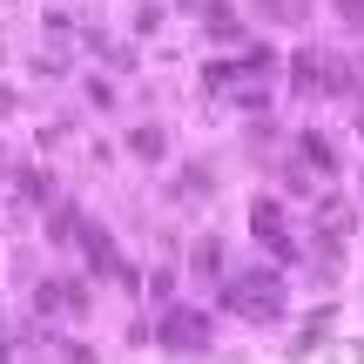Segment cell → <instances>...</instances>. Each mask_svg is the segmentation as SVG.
I'll use <instances>...</instances> for the list:
<instances>
[{"mask_svg":"<svg viewBox=\"0 0 364 364\" xmlns=\"http://www.w3.org/2000/svg\"><path fill=\"white\" fill-rule=\"evenodd\" d=\"M223 304L243 317H284V284H277L270 270H250L236 277V284H223Z\"/></svg>","mask_w":364,"mask_h":364,"instance_id":"cell-1","label":"cell"},{"mask_svg":"<svg viewBox=\"0 0 364 364\" xmlns=\"http://www.w3.org/2000/svg\"><path fill=\"white\" fill-rule=\"evenodd\" d=\"M203 344H209V324H203L196 311H169V317H162V351H176V358H196Z\"/></svg>","mask_w":364,"mask_h":364,"instance_id":"cell-2","label":"cell"},{"mask_svg":"<svg viewBox=\"0 0 364 364\" xmlns=\"http://www.w3.org/2000/svg\"><path fill=\"white\" fill-rule=\"evenodd\" d=\"M81 250H88V257H95V270H108V277H122V284L135 290V270H129V263L115 257V236H108L102 223H81Z\"/></svg>","mask_w":364,"mask_h":364,"instance_id":"cell-3","label":"cell"},{"mask_svg":"<svg viewBox=\"0 0 364 364\" xmlns=\"http://www.w3.org/2000/svg\"><path fill=\"white\" fill-rule=\"evenodd\" d=\"M250 230H257L263 243L277 250V257H297V243H290V230H284V209H277V203H257V209H250Z\"/></svg>","mask_w":364,"mask_h":364,"instance_id":"cell-4","label":"cell"},{"mask_svg":"<svg viewBox=\"0 0 364 364\" xmlns=\"http://www.w3.org/2000/svg\"><path fill=\"white\" fill-rule=\"evenodd\" d=\"M75 203H54V216H48V243H75Z\"/></svg>","mask_w":364,"mask_h":364,"instance_id":"cell-5","label":"cell"},{"mask_svg":"<svg viewBox=\"0 0 364 364\" xmlns=\"http://www.w3.org/2000/svg\"><path fill=\"white\" fill-rule=\"evenodd\" d=\"M209 27H216L223 41H243V21H236V14L223 7V0H209Z\"/></svg>","mask_w":364,"mask_h":364,"instance_id":"cell-6","label":"cell"},{"mask_svg":"<svg viewBox=\"0 0 364 364\" xmlns=\"http://www.w3.org/2000/svg\"><path fill=\"white\" fill-rule=\"evenodd\" d=\"M129 149H135V156H149V162H156L162 149H169V135H162V129H135V135H129Z\"/></svg>","mask_w":364,"mask_h":364,"instance_id":"cell-7","label":"cell"},{"mask_svg":"<svg viewBox=\"0 0 364 364\" xmlns=\"http://www.w3.org/2000/svg\"><path fill=\"white\" fill-rule=\"evenodd\" d=\"M196 270H203V277L223 270V236H203V243H196Z\"/></svg>","mask_w":364,"mask_h":364,"instance_id":"cell-8","label":"cell"},{"mask_svg":"<svg viewBox=\"0 0 364 364\" xmlns=\"http://www.w3.org/2000/svg\"><path fill=\"white\" fill-rule=\"evenodd\" d=\"M14 182H21V196H34V203H48V169H21Z\"/></svg>","mask_w":364,"mask_h":364,"instance_id":"cell-9","label":"cell"},{"mask_svg":"<svg viewBox=\"0 0 364 364\" xmlns=\"http://www.w3.org/2000/svg\"><path fill=\"white\" fill-rule=\"evenodd\" d=\"M338 14H344V27H351V34H364V0H338Z\"/></svg>","mask_w":364,"mask_h":364,"instance_id":"cell-10","label":"cell"},{"mask_svg":"<svg viewBox=\"0 0 364 364\" xmlns=\"http://www.w3.org/2000/svg\"><path fill=\"white\" fill-rule=\"evenodd\" d=\"M176 189H189V196H203V189H209V169H182V182H176Z\"/></svg>","mask_w":364,"mask_h":364,"instance_id":"cell-11","label":"cell"},{"mask_svg":"<svg viewBox=\"0 0 364 364\" xmlns=\"http://www.w3.org/2000/svg\"><path fill=\"white\" fill-rule=\"evenodd\" d=\"M61 364H95V358H88V351H81V344H68V358H61Z\"/></svg>","mask_w":364,"mask_h":364,"instance_id":"cell-12","label":"cell"}]
</instances>
